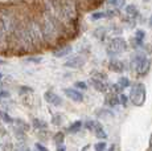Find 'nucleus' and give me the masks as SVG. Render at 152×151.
Returning <instances> with one entry per match:
<instances>
[{
	"label": "nucleus",
	"mask_w": 152,
	"mask_h": 151,
	"mask_svg": "<svg viewBox=\"0 0 152 151\" xmlns=\"http://www.w3.org/2000/svg\"><path fill=\"white\" fill-rule=\"evenodd\" d=\"M91 85L94 86V89L95 90H98V92H106L107 90V85H106V82L104 81H102V80H97V78H91Z\"/></svg>",
	"instance_id": "9"
},
{
	"label": "nucleus",
	"mask_w": 152,
	"mask_h": 151,
	"mask_svg": "<svg viewBox=\"0 0 152 151\" xmlns=\"http://www.w3.org/2000/svg\"><path fill=\"white\" fill-rule=\"evenodd\" d=\"M0 97H10V93H7L5 90H3L1 93H0Z\"/></svg>",
	"instance_id": "24"
},
{
	"label": "nucleus",
	"mask_w": 152,
	"mask_h": 151,
	"mask_svg": "<svg viewBox=\"0 0 152 151\" xmlns=\"http://www.w3.org/2000/svg\"><path fill=\"white\" fill-rule=\"evenodd\" d=\"M64 92H65V94L68 95L70 100L74 101V102H81V101L83 100L82 93L78 92V90H74V89H65Z\"/></svg>",
	"instance_id": "7"
},
{
	"label": "nucleus",
	"mask_w": 152,
	"mask_h": 151,
	"mask_svg": "<svg viewBox=\"0 0 152 151\" xmlns=\"http://www.w3.org/2000/svg\"><path fill=\"white\" fill-rule=\"evenodd\" d=\"M86 126H87V129L89 130H93V131L95 133V135L98 136V138H106L107 134L104 133V130L102 129V125L101 123H98V122H95V121H89L86 123Z\"/></svg>",
	"instance_id": "4"
},
{
	"label": "nucleus",
	"mask_w": 152,
	"mask_h": 151,
	"mask_svg": "<svg viewBox=\"0 0 152 151\" xmlns=\"http://www.w3.org/2000/svg\"><path fill=\"white\" fill-rule=\"evenodd\" d=\"M150 25H152V16H151V21H150Z\"/></svg>",
	"instance_id": "27"
},
{
	"label": "nucleus",
	"mask_w": 152,
	"mask_h": 151,
	"mask_svg": "<svg viewBox=\"0 0 152 151\" xmlns=\"http://www.w3.org/2000/svg\"><path fill=\"white\" fill-rule=\"evenodd\" d=\"M44 98L46 100V102L52 103V105H56V106L62 105V100H61V97L57 95L53 92H46L45 94H44Z\"/></svg>",
	"instance_id": "6"
},
{
	"label": "nucleus",
	"mask_w": 152,
	"mask_h": 151,
	"mask_svg": "<svg viewBox=\"0 0 152 151\" xmlns=\"http://www.w3.org/2000/svg\"><path fill=\"white\" fill-rule=\"evenodd\" d=\"M70 52H72V46L66 45V46H64V48H60L58 51H54L53 54L56 57H64V56H66V54H69Z\"/></svg>",
	"instance_id": "11"
},
{
	"label": "nucleus",
	"mask_w": 152,
	"mask_h": 151,
	"mask_svg": "<svg viewBox=\"0 0 152 151\" xmlns=\"http://www.w3.org/2000/svg\"><path fill=\"white\" fill-rule=\"evenodd\" d=\"M126 12H127L128 15H131V16L138 15V10H136L135 5H127V7H126Z\"/></svg>",
	"instance_id": "15"
},
{
	"label": "nucleus",
	"mask_w": 152,
	"mask_h": 151,
	"mask_svg": "<svg viewBox=\"0 0 152 151\" xmlns=\"http://www.w3.org/2000/svg\"><path fill=\"white\" fill-rule=\"evenodd\" d=\"M126 49H127V43L121 37L113 39L109 44V51L113 53H121V52H124Z\"/></svg>",
	"instance_id": "3"
},
{
	"label": "nucleus",
	"mask_w": 152,
	"mask_h": 151,
	"mask_svg": "<svg viewBox=\"0 0 152 151\" xmlns=\"http://www.w3.org/2000/svg\"><path fill=\"white\" fill-rule=\"evenodd\" d=\"M104 16H106V13H104V12H97V13H93L91 19L93 20H98V19H101V17H104Z\"/></svg>",
	"instance_id": "18"
},
{
	"label": "nucleus",
	"mask_w": 152,
	"mask_h": 151,
	"mask_svg": "<svg viewBox=\"0 0 152 151\" xmlns=\"http://www.w3.org/2000/svg\"><path fill=\"white\" fill-rule=\"evenodd\" d=\"M130 98L131 101L134 102V105L136 106H142L144 103V100H145V88L143 84H135L131 89V93H130Z\"/></svg>",
	"instance_id": "1"
},
{
	"label": "nucleus",
	"mask_w": 152,
	"mask_h": 151,
	"mask_svg": "<svg viewBox=\"0 0 152 151\" xmlns=\"http://www.w3.org/2000/svg\"><path fill=\"white\" fill-rule=\"evenodd\" d=\"M94 149H95V151H104L106 150V143H104V142H98L94 146Z\"/></svg>",
	"instance_id": "17"
},
{
	"label": "nucleus",
	"mask_w": 152,
	"mask_h": 151,
	"mask_svg": "<svg viewBox=\"0 0 152 151\" xmlns=\"http://www.w3.org/2000/svg\"><path fill=\"white\" fill-rule=\"evenodd\" d=\"M64 139H65V135H64L62 133H57V134L54 135V143L60 146V144L64 143Z\"/></svg>",
	"instance_id": "14"
},
{
	"label": "nucleus",
	"mask_w": 152,
	"mask_h": 151,
	"mask_svg": "<svg viewBox=\"0 0 152 151\" xmlns=\"http://www.w3.org/2000/svg\"><path fill=\"white\" fill-rule=\"evenodd\" d=\"M75 86H77V88H81V89H86L87 88L85 82H77V84H75Z\"/></svg>",
	"instance_id": "22"
},
{
	"label": "nucleus",
	"mask_w": 152,
	"mask_h": 151,
	"mask_svg": "<svg viewBox=\"0 0 152 151\" xmlns=\"http://www.w3.org/2000/svg\"><path fill=\"white\" fill-rule=\"evenodd\" d=\"M109 69L113 72H116V73H121V72H123L124 65H123V62L119 60H111L109 64Z\"/></svg>",
	"instance_id": "8"
},
{
	"label": "nucleus",
	"mask_w": 152,
	"mask_h": 151,
	"mask_svg": "<svg viewBox=\"0 0 152 151\" xmlns=\"http://www.w3.org/2000/svg\"><path fill=\"white\" fill-rule=\"evenodd\" d=\"M33 126L36 127V129H46V127H48V123L41 121V119H34L33 121Z\"/></svg>",
	"instance_id": "13"
},
{
	"label": "nucleus",
	"mask_w": 152,
	"mask_h": 151,
	"mask_svg": "<svg viewBox=\"0 0 152 151\" xmlns=\"http://www.w3.org/2000/svg\"><path fill=\"white\" fill-rule=\"evenodd\" d=\"M136 39H138L139 41H142V40L144 39V32H143V31H138V32H136Z\"/></svg>",
	"instance_id": "20"
},
{
	"label": "nucleus",
	"mask_w": 152,
	"mask_h": 151,
	"mask_svg": "<svg viewBox=\"0 0 152 151\" xmlns=\"http://www.w3.org/2000/svg\"><path fill=\"white\" fill-rule=\"evenodd\" d=\"M1 78H3V74H1V73H0V80H1Z\"/></svg>",
	"instance_id": "29"
},
{
	"label": "nucleus",
	"mask_w": 152,
	"mask_h": 151,
	"mask_svg": "<svg viewBox=\"0 0 152 151\" xmlns=\"http://www.w3.org/2000/svg\"><path fill=\"white\" fill-rule=\"evenodd\" d=\"M134 66H135L138 74L143 76L147 73L148 69H150V60H147L143 54H138L135 57V60H134Z\"/></svg>",
	"instance_id": "2"
},
{
	"label": "nucleus",
	"mask_w": 152,
	"mask_h": 151,
	"mask_svg": "<svg viewBox=\"0 0 152 151\" xmlns=\"http://www.w3.org/2000/svg\"><path fill=\"white\" fill-rule=\"evenodd\" d=\"M113 89H114V90H115V92H122V90H123V89H122L121 86L118 85V84H115V85H113Z\"/></svg>",
	"instance_id": "23"
},
{
	"label": "nucleus",
	"mask_w": 152,
	"mask_h": 151,
	"mask_svg": "<svg viewBox=\"0 0 152 151\" xmlns=\"http://www.w3.org/2000/svg\"><path fill=\"white\" fill-rule=\"evenodd\" d=\"M109 151H115V146H114V144H113V146H111L110 149H109Z\"/></svg>",
	"instance_id": "26"
},
{
	"label": "nucleus",
	"mask_w": 152,
	"mask_h": 151,
	"mask_svg": "<svg viewBox=\"0 0 152 151\" xmlns=\"http://www.w3.org/2000/svg\"><path fill=\"white\" fill-rule=\"evenodd\" d=\"M0 64H4V61H3V60H0Z\"/></svg>",
	"instance_id": "28"
},
{
	"label": "nucleus",
	"mask_w": 152,
	"mask_h": 151,
	"mask_svg": "<svg viewBox=\"0 0 152 151\" xmlns=\"http://www.w3.org/2000/svg\"><path fill=\"white\" fill-rule=\"evenodd\" d=\"M85 62H86V60H85L82 56H74V57H72L70 60L66 61L65 66L66 68H73V69L74 68H81Z\"/></svg>",
	"instance_id": "5"
},
{
	"label": "nucleus",
	"mask_w": 152,
	"mask_h": 151,
	"mask_svg": "<svg viewBox=\"0 0 152 151\" xmlns=\"http://www.w3.org/2000/svg\"><path fill=\"white\" fill-rule=\"evenodd\" d=\"M81 127H82V122L81 121H75L73 125H70L69 126V131L70 133H77L81 130Z\"/></svg>",
	"instance_id": "12"
},
{
	"label": "nucleus",
	"mask_w": 152,
	"mask_h": 151,
	"mask_svg": "<svg viewBox=\"0 0 152 151\" xmlns=\"http://www.w3.org/2000/svg\"><path fill=\"white\" fill-rule=\"evenodd\" d=\"M119 103H122V105H126L127 103V97H126L124 94H122V95H119Z\"/></svg>",
	"instance_id": "19"
},
{
	"label": "nucleus",
	"mask_w": 152,
	"mask_h": 151,
	"mask_svg": "<svg viewBox=\"0 0 152 151\" xmlns=\"http://www.w3.org/2000/svg\"><path fill=\"white\" fill-rule=\"evenodd\" d=\"M66 149H65V146H64V144H60V146L57 147V151H65Z\"/></svg>",
	"instance_id": "25"
},
{
	"label": "nucleus",
	"mask_w": 152,
	"mask_h": 151,
	"mask_svg": "<svg viewBox=\"0 0 152 151\" xmlns=\"http://www.w3.org/2000/svg\"><path fill=\"white\" fill-rule=\"evenodd\" d=\"M106 103L110 106H115L119 103V98L118 95L115 94V93H109V94L106 95Z\"/></svg>",
	"instance_id": "10"
},
{
	"label": "nucleus",
	"mask_w": 152,
	"mask_h": 151,
	"mask_svg": "<svg viewBox=\"0 0 152 151\" xmlns=\"http://www.w3.org/2000/svg\"><path fill=\"white\" fill-rule=\"evenodd\" d=\"M118 85L121 86L122 89H124V88H127V86L130 85V81H128V78H126V77L124 78H121V80L118 81Z\"/></svg>",
	"instance_id": "16"
},
{
	"label": "nucleus",
	"mask_w": 152,
	"mask_h": 151,
	"mask_svg": "<svg viewBox=\"0 0 152 151\" xmlns=\"http://www.w3.org/2000/svg\"><path fill=\"white\" fill-rule=\"evenodd\" d=\"M36 150L37 151H49L45 146H42V144H40V143H36Z\"/></svg>",
	"instance_id": "21"
}]
</instances>
